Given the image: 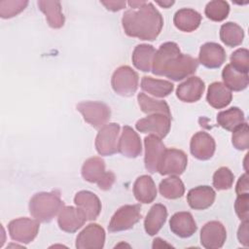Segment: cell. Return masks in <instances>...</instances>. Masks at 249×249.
I'll return each instance as SVG.
<instances>
[{
    "label": "cell",
    "instance_id": "cell-1",
    "mask_svg": "<svg viewBox=\"0 0 249 249\" xmlns=\"http://www.w3.org/2000/svg\"><path fill=\"white\" fill-rule=\"evenodd\" d=\"M130 9L122 18L124 33L140 40L154 41L161 31L163 18L151 2L128 1Z\"/></svg>",
    "mask_w": 249,
    "mask_h": 249
},
{
    "label": "cell",
    "instance_id": "cell-2",
    "mask_svg": "<svg viewBox=\"0 0 249 249\" xmlns=\"http://www.w3.org/2000/svg\"><path fill=\"white\" fill-rule=\"evenodd\" d=\"M197 66V59L182 53L176 43L165 42L156 51L151 71L157 76H164L172 81H181L193 75Z\"/></svg>",
    "mask_w": 249,
    "mask_h": 249
},
{
    "label": "cell",
    "instance_id": "cell-3",
    "mask_svg": "<svg viewBox=\"0 0 249 249\" xmlns=\"http://www.w3.org/2000/svg\"><path fill=\"white\" fill-rule=\"evenodd\" d=\"M63 206L58 191L37 193L30 198L28 205L30 215L41 223L51 222Z\"/></svg>",
    "mask_w": 249,
    "mask_h": 249
},
{
    "label": "cell",
    "instance_id": "cell-4",
    "mask_svg": "<svg viewBox=\"0 0 249 249\" xmlns=\"http://www.w3.org/2000/svg\"><path fill=\"white\" fill-rule=\"evenodd\" d=\"M82 176L89 183H96L98 188L108 191L112 188L116 176L112 171L105 170V162L99 157L88 159L82 166Z\"/></svg>",
    "mask_w": 249,
    "mask_h": 249
},
{
    "label": "cell",
    "instance_id": "cell-5",
    "mask_svg": "<svg viewBox=\"0 0 249 249\" xmlns=\"http://www.w3.org/2000/svg\"><path fill=\"white\" fill-rule=\"evenodd\" d=\"M138 74L129 66L123 65L115 70L111 78L114 91L122 96H132L138 89Z\"/></svg>",
    "mask_w": 249,
    "mask_h": 249
},
{
    "label": "cell",
    "instance_id": "cell-6",
    "mask_svg": "<svg viewBox=\"0 0 249 249\" xmlns=\"http://www.w3.org/2000/svg\"><path fill=\"white\" fill-rule=\"evenodd\" d=\"M77 110L83 115L84 120L92 127L100 129L110 120L111 110L100 101H84L77 105Z\"/></svg>",
    "mask_w": 249,
    "mask_h": 249
},
{
    "label": "cell",
    "instance_id": "cell-7",
    "mask_svg": "<svg viewBox=\"0 0 249 249\" xmlns=\"http://www.w3.org/2000/svg\"><path fill=\"white\" fill-rule=\"evenodd\" d=\"M141 219V206L139 204H126L120 207L112 216L108 226L110 232L129 230Z\"/></svg>",
    "mask_w": 249,
    "mask_h": 249
},
{
    "label": "cell",
    "instance_id": "cell-8",
    "mask_svg": "<svg viewBox=\"0 0 249 249\" xmlns=\"http://www.w3.org/2000/svg\"><path fill=\"white\" fill-rule=\"evenodd\" d=\"M10 237L20 243H30L39 231V221L27 217L12 220L8 225Z\"/></svg>",
    "mask_w": 249,
    "mask_h": 249
},
{
    "label": "cell",
    "instance_id": "cell-9",
    "mask_svg": "<svg viewBox=\"0 0 249 249\" xmlns=\"http://www.w3.org/2000/svg\"><path fill=\"white\" fill-rule=\"evenodd\" d=\"M188 164V157L178 149H166L161 157L158 166V172L160 175H180Z\"/></svg>",
    "mask_w": 249,
    "mask_h": 249
},
{
    "label": "cell",
    "instance_id": "cell-10",
    "mask_svg": "<svg viewBox=\"0 0 249 249\" xmlns=\"http://www.w3.org/2000/svg\"><path fill=\"white\" fill-rule=\"evenodd\" d=\"M120 124L110 123L101 127L95 138V149L100 156H112L118 151Z\"/></svg>",
    "mask_w": 249,
    "mask_h": 249
},
{
    "label": "cell",
    "instance_id": "cell-11",
    "mask_svg": "<svg viewBox=\"0 0 249 249\" xmlns=\"http://www.w3.org/2000/svg\"><path fill=\"white\" fill-rule=\"evenodd\" d=\"M171 126V118L162 114H153L136 122L135 127L142 133H151L159 138H164Z\"/></svg>",
    "mask_w": 249,
    "mask_h": 249
},
{
    "label": "cell",
    "instance_id": "cell-12",
    "mask_svg": "<svg viewBox=\"0 0 249 249\" xmlns=\"http://www.w3.org/2000/svg\"><path fill=\"white\" fill-rule=\"evenodd\" d=\"M199 238L204 248L218 249L224 245L227 239V231L222 223L210 221L202 227Z\"/></svg>",
    "mask_w": 249,
    "mask_h": 249
},
{
    "label": "cell",
    "instance_id": "cell-13",
    "mask_svg": "<svg viewBox=\"0 0 249 249\" xmlns=\"http://www.w3.org/2000/svg\"><path fill=\"white\" fill-rule=\"evenodd\" d=\"M105 243V231L98 224L88 225L76 238L78 249H101Z\"/></svg>",
    "mask_w": 249,
    "mask_h": 249
},
{
    "label": "cell",
    "instance_id": "cell-14",
    "mask_svg": "<svg viewBox=\"0 0 249 249\" xmlns=\"http://www.w3.org/2000/svg\"><path fill=\"white\" fill-rule=\"evenodd\" d=\"M87 220L85 212L79 207L63 206L58 213L57 224L60 230L72 233L81 229Z\"/></svg>",
    "mask_w": 249,
    "mask_h": 249
},
{
    "label": "cell",
    "instance_id": "cell-15",
    "mask_svg": "<svg viewBox=\"0 0 249 249\" xmlns=\"http://www.w3.org/2000/svg\"><path fill=\"white\" fill-rule=\"evenodd\" d=\"M144 145H145V158H144L145 168L150 173L158 172L159 163L166 148L160 138L152 134L145 137Z\"/></svg>",
    "mask_w": 249,
    "mask_h": 249
},
{
    "label": "cell",
    "instance_id": "cell-16",
    "mask_svg": "<svg viewBox=\"0 0 249 249\" xmlns=\"http://www.w3.org/2000/svg\"><path fill=\"white\" fill-rule=\"evenodd\" d=\"M215 149V140L207 132L198 131L193 135L190 142V151L196 159L207 160L213 157Z\"/></svg>",
    "mask_w": 249,
    "mask_h": 249
},
{
    "label": "cell",
    "instance_id": "cell-17",
    "mask_svg": "<svg viewBox=\"0 0 249 249\" xmlns=\"http://www.w3.org/2000/svg\"><path fill=\"white\" fill-rule=\"evenodd\" d=\"M118 151L124 157L134 159L141 155L142 144L139 135L128 125L123 127V132L118 141Z\"/></svg>",
    "mask_w": 249,
    "mask_h": 249
},
{
    "label": "cell",
    "instance_id": "cell-18",
    "mask_svg": "<svg viewBox=\"0 0 249 249\" xmlns=\"http://www.w3.org/2000/svg\"><path fill=\"white\" fill-rule=\"evenodd\" d=\"M224 48L214 42H208L200 47L198 61L207 68H219L226 60Z\"/></svg>",
    "mask_w": 249,
    "mask_h": 249
},
{
    "label": "cell",
    "instance_id": "cell-19",
    "mask_svg": "<svg viewBox=\"0 0 249 249\" xmlns=\"http://www.w3.org/2000/svg\"><path fill=\"white\" fill-rule=\"evenodd\" d=\"M204 89V82L200 78L193 76L177 87L176 96L183 102L193 103L200 99Z\"/></svg>",
    "mask_w": 249,
    "mask_h": 249
},
{
    "label": "cell",
    "instance_id": "cell-20",
    "mask_svg": "<svg viewBox=\"0 0 249 249\" xmlns=\"http://www.w3.org/2000/svg\"><path fill=\"white\" fill-rule=\"evenodd\" d=\"M171 231L179 237L187 238L192 236L197 230V226L190 212H177L169 220Z\"/></svg>",
    "mask_w": 249,
    "mask_h": 249
},
{
    "label": "cell",
    "instance_id": "cell-21",
    "mask_svg": "<svg viewBox=\"0 0 249 249\" xmlns=\"http://www.w3.org/2000/svg\"><path fill=\"white\" fill-rule=\"evenodd\" d=\"M216 197L215 191L210 186H197L189 191L187 201L195 210H204L210 207Z\"/></svg>",
    "mask_w": 249,
    "mask_h": 249
},
{
    "label": "cell",
    "instance_id": "cell-22",
    "mask_svg": "<svg viewBox=\"0 0 249 249\" xmlns=\"http://www.w3.org/2000/svg\"><path fill=\"white\" fill-rule=\"evenodd\" d=\"M74 203L82 209L87 219L89 221L95 220L101 211V202L98 196L89 191H80L74 196Z\"/></svg>",
    "mask_w": 249,
    "mask_h": 249
},
{
    "label": "cell",
    "instance_id": "cell-23",
    "mask_svg": "<svg viewBox=\"0 0 249 249\" xmlns=\"http://www.w3.org/2000/svg\"><path fill=\"white\" fill-rule=\"evenodd\" d=\"M133 195L141 203H151L157 197V188L153 178L149 175L139 176L133 184Z\"/></svg>",
    "mask_w": 249,
    "mask_h": 249
},
{
    "label": "cell",
    "instance_id": "cell-24",
    "mask_svg": "<svg viewBox=\"0 0 249 249\" xmlns=\"http://www.w3.org/2000/svg\"><path fill=\"white\" fill-rule=\"evenodd\" d=\"M167 218V209L163 204H154L146 215L144 220L145 231L153 236L156 235L164 225Z\"/></svg>",
    "mask_w": 249,
    "mask_h": 249
},
{
    "label": "cell",
    "instance_id": "cell-25",
    "mask_svg": "<svg viewBox=\"0 0 249 249\" xmlns=\"http://www.w3.org/2000/svg\"><path fill=\"white\" fill-rule=\"evenodd\" d=\"M173 22L179 30L183 32H192L199 26L201 16L194 9L183 8L175 13Z\"/></svg>",
    "mask_w": 249,
    "mask_h": 249
},
{
    "label": "cell",
    "instance_id": "cell-26",
    "mask_svg": "<svg viewBox=\"0 0 249 249\" xmlns=\"http://www.w3.org/2000/svg\"><path fill=\"white\" fill-rule=\"evenodd\" d=\"M206 99L213 108L222 109L231 103L232 93L223 83L214 82L208 87Z\"/></svg>",
    "mask_w": 249,
    "mask_h": 249
},
{
    "label": "cell",
    "instance_id": "cell-27",
    "mask_svg": "<svg viewBox=\"0 0 249 249\" xmlns=\"http://www.w3.org/2000/svg\"><path fill=\"white\" fill-rule=\"evenodd\" d=\"M38 7L42 13L45 14L48 24L54 29L60 28L64 25L65 18L61 11L59 1H38Z\"/></svg>",
    "mask_w": 249,
    "mask_h": 249
},
{
    "label": "cell",
    "instance_id": "cell-28",
    "mask_svg": "<svg viewBox=\"0 0 249 249\" xmlns=\"http://www.w3.org/2000/svg\"><path fill=\"white\" fill-rule=\"evenodd\" d=\"M155 53L156 50L152 45H137L132 53V63L136 69L143 72H150L152 70V63Z\"/></svg>",
    "mask_w": 249,
    "mask_h": 249
},
{
    "label": "cell",
    "instance_id": "cell-29",
    "mask_svg": "<svg viewBox=\"0 0 249 249\" xmlns=\"http://www.w3.org/2000/svg\"><path fill=\"white\" fill-rule=\"evenodd\" d=\"M222 78L224 85L233 91H240L245 89L249 84L248 74L236 71L231 64H227L222 71Z\"/></svg>",
    "mask_w": 249,
    "mask_h": 249
},
{
    "label": "cell",
    "instance_id": "cell-30",
    "mask_svg": "<svg viewBox=\"0 0 249 249\" xmlns=\"http://www.w3.org/2000/svg\"><path fill=\"white\" fill-rule=\"evenodd\" d=\"M141 89L156 96V97H165L169 95L173 89L174 85L166 80H160V79H154L149 76H144L141 80Z\"/></svg>",
    "mask_w": 249,
    "mask_h": 249
},
{
    "label": "cell",
    "instance_id": "cell-31",
    "mask_svg": "<svg viewBox=\"0 0 249 249\" xmlns=\"http://www.w3.org/2000/svg\"><path fill=\"white\" fill-rule=\"evenodd\" d=\"M220 39L228 47H236L243 42L244 31L237 23L228 21L220 28Z\"/></svg>",
    "mask_w": 249,
    "mask_h": 249
},
{
    "label": "cell",
    "instance_id": "cell-32",
    "mask_svg": "<svg viewBox=\"0 0 249 249\" xmlns=\"http://www.w3.org/2000/svg\"><path fill=\"white\" fill-rule=\"evenodd\" d=\"M244 122V113L238 107H231L217 115L218 124L229 131L234 130Z\"/></svg>",
    "mask_w": 249,
    "mask_h": 249
},
{
    "label": "cell",
    "instance_id": "cell-33",
    "mask_svg": "<svg viewBox=\"0 0 249 249\" xmlns=\"http://www.w3.org/2000/svg\"><path fill=\"white\" fill-rule=\"evenodd\" d=\"M137 101L142 112L146 114H162L171 118L169 106L163 100H156L144 92H140L137 95Z\"/></svg>",
    "mask_w": 249,
    "mask_h": 249
},
{
    "label": "cell",
    "instance_id": "cell-34",
    "mask_svg": "<svg viewBox=\"0 0 249 249\" xmlns=\"http://www.w3.org/2000/svg\"><path fill=\"white\" fill-rule=\"evenodd\" d=\"M159 190L163 197L167 199H176L183 196L185 193V186L179 177L171 175L170 177L160 181Z\"/></svg>",
    "mask_w": 249,
    "mask_h": 249
},
{
    "label": "cell",
    "instance_id": "cell-35",
    "mask_svg": "<svg viewBox=\"0 0 249 249\" xmlns=\"http://www.w3.org/2000/svg\"><path fill=\"white\" fill-rule=\"evenodd\" d=\"M205 16L213 21H222L230 13V5L223 0H213L207 3L204 10Z\"/></svg>",
    "mask_w": 249,
    "mask_h": 249
},
{
    "label": "cell",
    "instance_id": "cell-36",
    "mask_svg": "<svg viewBox=\"0 0 249 249\" xmlns=\"http://www.w3.org/2000/svg\"><path fill=\"white\" fill-rule=\"evenodd\" d=\"M28 1L26 0H3L0 1V17L2 18H11L22 12Z\"/></svg>",
    "mask_w": 249,
    "mask_h": 249
},
{
    "label": "cell",
    "instance_id": "cell-37",
    "mask_svg": "<svg viewBox=\"0 0 249 249\" xmlns=\"http://www.w3.org/2000/svg\"><path fill=\"white\" fill-rule=\"evenodd\" d=\"M234 180V175L231 170L226 166L218 168L213 175V186L218 191L229 190L231 188Z\"/></svg>",
    "mask_w": 249,
    "mask_h": 249
},
{
    "label": "cell",
    "instance_id": "cell-38",
    "mask_svg": "<svg viewBox=\"0 0 249 249\" xmlns=\"http://www.w3.org/2000/svg\"><path fill=\"white\" fill-rule=\"evenodd\" d=\"M231 143L233 147L237 150L243 151L249 148V132L248 124L246 122L242 123L234 130H232Z\"/></svg>",
    "mask_w": 249,
    "mask_h": 249
},
{
    "label": "cell",
    "instance_id": "cell-39",
    "mask_svg": "<svg viewBox=\"0 0 249 249\" xmlns=\"http://www.w3.org/2000/svg\"><path fill=\"white\" fill-rule=\"evenodd\" d=\"M236 71L248 74L249 71V52L247 49L241 48L234 51L231 55L230 63Z\"/></svg>",
    "mask_w": 249,
    "mask_h": 249
},
{
    "label": "cell",
    "instance_id": "cell-40",
    "mask_svg": "<svg viewBox=\"0 0 249 249\" xmlns=\"http://www.w3.org/2000/svg\"><path fill=\"white\" fill-rule=\"evenodd\" d=\"M248 201H249L248 193L237 195V197L234 202V209H235L236 215L241 221L248 220Z\"/></svg>",
    "mask_w": 249,
    "mask_h": 249
},
{
    "label": "cell",
    "instance_id": "cell-41",
    "mask_svg": "<svg viewBox=\"0 0 249 249\" xmlns=\"http://www.w3.org/2000/svg\"><path fill=\"white\" fill-rule=\"evenodd\" d=\"M237 238L242 245L248 246V220L242 221V223L240 224L237 231Z\"/></svg>",
    "mask_w": 249,
    "mask_h": 249
},
{
    "label": "cell",
    "instance_id": "cell-42",
    "mask_svg": "<svg viewBox=\"0 0 249 249\" xmlns=\"http://www.w3.org/2000/svg\"><path fill=\"white\" fill-rule=\"evenodd\" d=\"M235 193L237 195L248 193V174H247V172L242 174L239 177V179H238V181L236 183Z\"/></svg>",
    "mask_w": 249,
    "mask_h": 249
},
{
    "label": "cell",
    "instance_id": "cell-43",
    "mask_svg": "<svg viewBox=\"0 0 249 249\" xmlns=\"http://www.w3.org/2000/svg\"><path fill=\"white\" fill-rule=\"evenodd\" d=\"M102 5L105 6V8L112 12H117L122 9H124L126 5L125 1H101Z\"/></svg>",
    "mask_w": 249,
    "mask_h": 249
},
{
    "label": "cell",
    "instance_id": "cell-44",
    "mask_svg": "<svg viewBox=\"0 0 249 249\" xmlns=\"http://www.w3.org/2000/svg\"><path fill=\"white\" fill-rule=\"evenodd\" d=\"M157 3H158L160 6L163 7V8H169L171 5L174 4V1H163V2L157 1Z\"/></svg>",
    "mask_w": 249,
    "mask_h": 249
}]
</instances>
